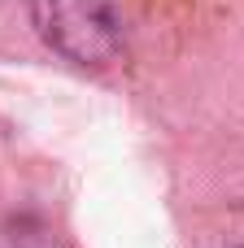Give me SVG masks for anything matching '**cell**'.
I'll list each match as a JSON object with an SVG mask.
<instances>
[{
  "mask_svg": "<svg viewBox=\"0 0 244 248\" xmlns=\"http://www.w3.org/2000/svg\"><path fill=\"white\" fill-rule=\"evenodd\" d=\"M39 39L74 65H109L127 52V0H26Z\"/></svg>",
  "mask_w": 244,
  "mask_h": 248,
  "instance_id": "cell-1",
  "label": "cell"
}]
</instances>
